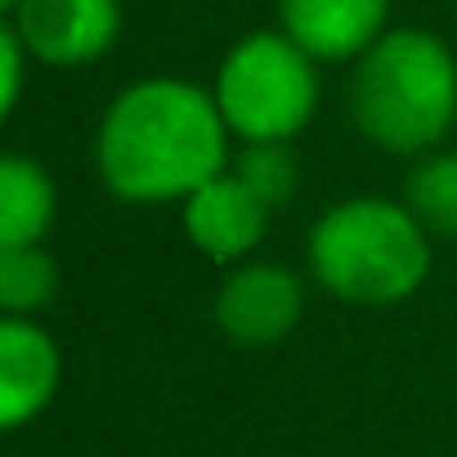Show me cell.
Returning a JSON list of instances; mask_svg holds the SVG:
<instances>
[{
	"label": "cell",
	"instance_id": "9a60e30c",
	"mask_svg": "<svg viewBox=\"0 0 457 457\" xmlns=\"http://www.w3.org/2000/svg\"><path fill=\"white\" fill-rule=\"evenodd\" d=\"M19 5H23V0H0V10H10V14H14Z\"/></svg>",
	"mask_w": 457,
	"mask_h": 457
},
{
	"label": "cell",
	"instance_id": "277c9868",
	"mask_svg": "<svg viewBox=\"0 0 457 457\" xmlns=\"http://www.w3.org/2000/svg\"><path fill=\"white\" fill-rule=\"evenodd\" d=\"M211 95L243 144L296 139L319 108V72L287 32H252L224 54Z\"/></svg>",
	"mask_w": 457,
	"mask_h": 457
},
{
	"label": "cell",
	"instance_id": "9c48e42d",
	"mask_svg": "<svg viewBox=\"0 0 457 457\" xmlns=\"http://www.w3.org/2000/svg\"><path fill=\"white\" fill-rule=\"evenodd\" d=\"M283 32L310 59H363L390 28V0H278Z\"/></svg>",
	"mask_w": 457,
	"mask_h": 457
},
{
	"label": "cell",
	"instance_id": "8992f818",
	"mask_svg": "<svg viewBox=\"0 0 457 457\" xmlns=\"http://www.w3.org/2000/svg\"><path fill=\"white\" fill-rule=\"evenodd\" d=\"M305 314V287L283 265H238L215 292V328L238 345H278Z\"/></svg>",
	"mask_w": 457,
	"mask_h": 457
},
{
	"label": "cell",
	"instance_id": "30bf717a",
	"mask_svg": "<svg viewBox=\"0 0 457 457\" xmlns=\"http://www.w3.org/2000/svg\"><path fill=\"white\" fill-rule=\"evenodd\" d=\"M54 179L32 157L0 162V247H37L54 224Z\"/></svg>",
	"mask_w": 457,
	"mask_h": 457
},
{
	"label": "cell",
	"instance_id": "4fadbf2b",
	"mask_svg": "<svg viewBox=\"0 0 457 457\" xmlns=\"http://www.w3.org/2000/svg\"><path fill=\"white\" fill-rule=\"evenodd\" d=\"M234 175L274 211L283 202L296 197L301 188V162L292 153V139H256V144H243L238 162H234Z\"/></svg>",
	"mask_w": 457,
	"mask_h": 457
},
{
	"label": "cell",
	"instance_id": "5bb4252c",
	"mask_svg": "<svg viewBox=\"0 0 457 457\" xmlns=\"http://www.w3.org/2000/svg\"><path fill=\"white\" fill-rule=\"evenodd\" d=\"M0 59H5V72H0V112H14L19 95H23V77H28V59L32 50L23 46V37L14 28H0Z\"/></svg>",
	"mask_w": 457,
	"mask_h": 457
},
{
	"label": "cell",
	"instance_id": "8fae6325",
	"mask_svg": "<svg viewBox=\"0 0 457 457\" xmlns=\"http://www.w3.org/2000/svg\"><path fill=\"white\" fill-rule=\"evenodd\" d=\"M403 202L430 234L457 238V153H426L403 184Z\"/></svg>",
	"mask_w": 457,
	"mask_h": 457
},
{
	"label": "cell",
	"instance_id": "ba28073f",
	"mask_svg": "<svg viewBox=\"0 0 457 457\" xmlns=\"http://www.w3.org/2000/svg\"><path fill=\"white\" fill-rule=\"evenodd\" d=\"M63 359L54 337L19 314H5L0 323V426L19 430L32 417H41L59 390Z\"/></svg>",
	"mask_w": 457,
	"mask_h": 457
},
{
	"label": "cell",
	"instance_id": "52a82bcc",
	"mask_svg": "<svg viewBox=\"0 0 457 457\" xmlns=\"http://www.w3.org/2000/svg\"><path fill=\"white\" fill-rule=\"evenodd\" d=\"M265 228H270V206L234 170L206 179L197 193L184 197V234L215 265L247 261L261 247Z\"/></svg>",
	"mask_w": 457,
	"mask_h": 457
},
{
	"label": "cell",
	"instance_id": "7c38bea8",
	"mask_svg": "<svg viewBox=\"0 0 457 457\" xmlns=\"http://www.w3.org/2000/svg\"><path fill=\"white\" fill-rule=\"evenodd\" d=\"M59 296V265L37 247H0V305L5 314H37Z\"/></svg>",
	"mask_w": 457,
	"mask_h": 457
},
{
	"label": "cell",
	"instance_id": "7a4b0ae2",
	"mask_svg": "<svg viewBox=\"0 0 457 457\" xmlns=\"http://www.w3.org/2000/svg\"><path fill=\"white\" fill-rule=\"evenodd\" d=\"M354 126L395 157H426L457 121V59L426 28H390L350 77Z\"/></svg>",
	"mask_w": 457,
	"mask_h": 457
},
{
	"label": "cell",
	"instance_id": "3957f363",
	"mask_svg": "<svg viewBox=\"0 0 457 457\" xmlns=\"http://www.w3.org/2000/svg\"><path fill=\"white\" fill-rule=\"evenodd\" d=\"M319 287L350 305H399L430 274V228L390 197L337 202L310 228Z\"/></svg>",
	"mask_w": 457,
	"mask_h": 457
},
{
	"label": "cell",
	"instance_id": "6da1fadb",
	"mask_svg": "<svg viewBox=\"0 0 457 457\" xmlns=\"http://www.w3.org/2000/svg\"><path fill=\"white\" fill-rule=\"evenodd\" d=\"M228 121L211 90L179 77L135 81L112 99L95 135L99 179L126 202H184L224 175Z\"/></svg>",
	"mask_w": 457,
	"mask_h": 457
},
{
	"label": "cell",
	"instance_id": "5b68a950",
	"mask_svg": "<svg viewBox=\"0 0 457 457\" xmlns=\"http://www.w3.org/2000/svg\"><path fill=\"white\" fill-rule=\"evenodd\" d=\"M10 28L23 37L32 59L50 68H81L117 46L121 0H23Z\"/></svg>",
	"mask_w": 457,
	"mask_h": 457
}]
</instances>
